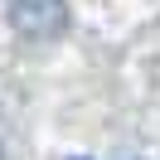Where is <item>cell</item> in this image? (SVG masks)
Here are the masks:
<instances>
[{"instance_id":"cell-1","label":"cell","mask_w":160,"mask_h":160,"mask_svg":"<svg viewBox=\"0 0 160 160\" xmlns=\"http://www.w3.org/2000/svg\"><path fill=\"white\" fill-rule=\"evenodd\" d=\"M10 24L24 39H53L68 24V5L63 0H10Z\"/></svg>"}]
</instances>
